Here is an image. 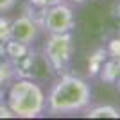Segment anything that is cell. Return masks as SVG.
Instances as JSON below:
<instances>
[{"instance_id":"5bb4252c","label":"cell","mask_w":120,"mask_h":120,"mask_svg":"<svg viewBox=\"0 0 120 120\" xmlns=\"http://www.w3.org/2000/svg\"><path fill=\"white\" fill-rule=\"evenodd\" d=\"M115 16H116V18L120 20V0H118V4L115 5Z\"/></svg>"},{"instance_id":"5b68a950","label":"cell","mask_w":120,"mask_h":120,"mask_svg":"<svg viewBox=\"0 0 120 120\" xmlns=\"http://www.w3.org/2000/svg\"><path fill=\"white\" fill-rule=\"evenodd\" d=\"M38 34H40V22H36L30 16L22 15L11 22V40L18 43L30 45L38 38Z\"/></svg>"},{"instance_id":"ba28073f","label":"cell","mask_w":120,"mask_h":120,"mask_svg":"<svg viewBox=\"0 0 120 120\" xmlns=\"http://www.w3.org/2000/svg\"><path fill=\"white\" fill-rule=\"evenodd\" d=\"M86 116L88 118H118L120 111L111 104H102V106H95V108L88 109Z\"/></svg>"},{"instance_id":"9a60e30c","label":"cell","mask_w":120,"mask_h":120,"mask_svg":"<svg viewBox=\"0 0 120 120\" xmlns=\"http://www.w3.org/2000/svg\"><path fill=\"white\" fill-rule=\"evenodd\" d=\"M70 2H74V4H82V2H86V0H70Z\"/></svg>"},{"instance_id":"30bf717a","label":"cell","mask_w":120,"mask_h":120,"mask_svg":"<svg viewBox=\"0 0 120 120\" xmlns=\"http://www.w3.org/2000/svg\"><path fill=\"white\" fill-rule=\"evenodd\" d=\"M11 40V20L0 16V41Z\"/></svg>"},{"instance_id":"4fadbf2b","label":"cell","mask_w":120,"mask_h":120,"mask_svg":"<svg viewBox=\"0 0 120 120\" xmlns=\"http://www.w3.org/2000/svg\"><path fill=\"white\" fill-rule=\"evenodd\" d=\"M0 116H15V115H13V111L7 106V108H0Z\"/></svg>"},{"instance_id":"8fae6325","label":"cell","mask_w":120,"mask_h":120,"mask_svg":"<svg viewBox=\"0 0 120 120\" xmlns=\"http://www.w3.org/2000/svg\"><path fill=\"white\" fill-rule=\"evenodd\" d=\"M29 2L32 5H36V7H40V9H47L50 5H56L59 2H63V0H29Z\"/></svg>"},{"instance_id":"3957f363","label":"cell","mask_w":120,"mask_h":120,"mask_svg":"<svg viewBox=\"0 0 120 120\" xmlns=\"http://www.w3.org/2000/svg\"><path fill=\"white\" fill-rule=\"evenodd\" d=\"M74 54V38L70 32L50 34L43 45V56L47 65L56 72L65 70Z\"/></svg>"},{"instance_id":"7a4b0ae2","label":"cell","mask_w":120,"mask_h":120,"mask_svg":"<svg viewBox=\"0 0 120 120\" xmlns=\"http://www.w3.org/2000/svg\"><path fill=\"white\" fill-rule=\"evenodd\" d=\"M7 106L15 116L20 118H36L45 111L47 97L40 84L32 79H18L11 84L7 91Z\"/></svg>"},{"instance_id":"8992f818","label":"cell","mask_w":120,"mask_h":120,"mask_svg":"<svg viewBox=\"0 0 120 120\" xmlns=\"http://www.w3.org/2000/svg\"><path fill=\"white\" fill-rule=\"evenodd\" d=\"M99 77L108 84H115L116 81L120 79V59H115V57H109L104 61V65L99 72Z\"/></svg>"},{"instance_id":"6da1fadb","label":"cell","mask_w":120,"mask_h":120,"mask_svg":"<svg viewBox=\"0 0 120 120\" xmlns=\"http://www.w3.org/2000/svg\"><path fill=\"white\" fill-rule=\"evenodd\" d=\"M91 90L90 84L77 75H61V79L52 86L47 97L45 109L50 115H72L77 111H84L90 106Z\"/></svg>"},{"instance_id":"277c9868","label":"cell","mask_w":120,"mask_h":120,"mask_svg":"<svg viewBox=\"0 0 120 120\" xmlns=\"http://www.w3.org/2000/svg\"><path fill=\"white\" fill-rule=\"evenodd\" d=\"M40 27H43L49 34L72 32V29L75 27V15L70 5H66L65 2H59V4L43 9Z\"/></svg>"},{"instance_id":"52a82bcc","label":"cell","mask_w":120,"mask_h":120,"mask_svg":"<svg viewBox=\"0 0 120 120\" xmlns=\"http://www.w3.org/2000/svg\"><path fill=\"white\" fill-rule=\"evenodd\" d=\"M106 59H108V50L106 49H97L88 57V74H90V77L99 75V72H100V68H102Z\"/></svg>"},{"instance_id":"9c48e42d","label":"cell","mask_w":120,"mask_h":120,"mask_svg":"<svg viewBox=\"0 0 120 120\" xmlns=\"http://www.w3.org/2000/svg\"><path fill=\"white\" fill-rule=\"evenodd\" d=\"M106 50H108V56H109V57L120 59V36H115L113 40H109Z\"/></svg>"},{"instance_id":"7c38bea8","label":"cell","mask_w":120,"mask_h":120,"mask_svg":"<svg viewBox=\"0 0 120 120\" xmlns=\"http://www.w3.org/2000/svg\"><path fill=\"white\" fill-rule=\"evenodd\" d=\"M16 4V0H0V13H5V11L13 9Z\"/></svg>"}]
</instances>
